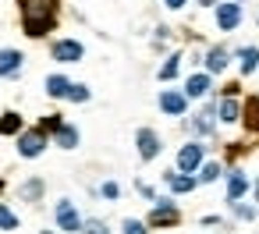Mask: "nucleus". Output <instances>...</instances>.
Instances as JSON below:
<instances>
[{
    "label": "nucleus",
    "mask_w": 259,
    "mask_h": 234,
    "mask_svg": "<svg viewBox=\"0 0 259 234\" xmlns=\"http://www.w3.org/2000/svg\"><path fill=\"white\" fill-rule=\"evenodd\" d=\"M47 142H50V135H47V131L36 124V128H29V131H22V135H18V156H25V160L43 156Z\"/></svg>",
    "instance_id": "f257e3e1"
},
{
    "label": "nucleus",
    "mask_w": 259,
    "mask_h": 234,
    "mask_svg": "<svg viewBox=\"0 0 259 234\" xmlns=\"http://www.w3.org/2000/svg\"><path fill=\"white\" fill-rule=\"evenodd\" d=\"M181 220V213H178V206L170 202V199H153V213H149V227H174Z\"/></svg>",
    "instance_id": "f03ea898"
},
{
    "label": "nucleus",
    "mask_w": 259,
    "mask_h": 234,
    "mask_svg": "<svg viewBox=\"0 0 259 234\" xmlns=\"http://www.w3.org/2000/svg\"><path fill=\"white\" fill-rule=\"evenodd\" d=\"M50 57H54L57 64H78V61L85 57V46H82L78 39H57V43L50 46Z\"/></svg>",
    "instance_id": "7ed1b4c3"
},
{
    "label": "nucleus",
    "mask_w": 259,
    "mask_h": 234,
    "mask_svg": "<svg viewBox=\"0 0 259 234\" xmlns=\"http://www.w3.org/2000/svg\"><path fill=\"white\" fill-rule=\"evenodd\" d=\"M202 156H206V146L202 142H188L178 149V170L181 174H195L202 167Z\"/></svg>",
    "instance_id": "20e7f679"
},
{
    "label": "nucleus",
    "mask_w": 259,
    "mask_h": 234,
    "mask_svg": "<svg viewBox=\"0 0 259 234\" xmlns=\"http://www.w3.org/2000/svg\"><path fill=\"white\" fill-rule=\"evenodd\" d=\"M54 213H57V227H61V230H68V234H82V223H85V220L78 216V209H75L71 199H61Z\"/></svg>",
    "instance_id": "39448f33"
},
{
    "label": "nucleus",
    "mask_w": 259,
    "mask_h": 234,
    "mask_svg": "<svg viewBox=\"0 0 259 234\" xmlns=\"http://www.w3.org/2000/svg\"><path fill=\"white\" fill-rule=\"evenodd\" d=\"M241 25V4L238 0H220L217 4V29L220 32H234Z\"/></svg>",
    "instance_id": "423d86ee"
},
{
    "label": "nucleus",
    "mask_w": 259,
    "mask_h": 234,
    "mask_svg": "<svg viewBox=\"0 0 259 234\" xmlns=\"http://www.w3.org/2000/svg\"><path fill=\"white\" fill-rule=\"evenodd\" d=\"M135 146H139V156H142L146 163L156 160L160 149H163V142H160V135H156L153 128H139V131H135Z\"/></svg>",
    "instance_id": "0eeeda50"
},
{
    "label": "nucleus",
    "mask_w": 259,
    "mask_h": 234,
    "mask_svg": "<svg viewBox=\"0 0 259 234\" xmlns=\"http://www.w3.org/2000/svg\"><path fill=\"white\" fill-rule=\"evenodd\" d=\"M160 110H163L167 117H181V114L188 110V96L178 92V89H163V92H160Z\"/></svg>",
    "instance_id": "6e6552de"
},
{
    "label": "nucleus",
    "mask_w": 259,
    "mask_h": 234,
    "mask_svg": "<svg viewBox=\"0 0 259 234\" xmlns=\"http://www.w3.org/2000/svg\"><path fill=\"white\" fill-rule=\"evenodd\" d=\"M22 54L18 50H11V46H4L0 50V78H18L22 75Z\"/></svg>",
    "instance_id": "1a4fd4ad"
},
{
    "label": "nucleus",
    "mask_w": 259,
    "mask_h": 234,
    "mask_svg": "<svg viewBox=\"0 0 259 234\" xmlns=\"http://www.w3.org/2000/svg\"><path fill=\"white\" fill-rule=\"evenodd\" d=\"M192 131H195V135H213V131H217V107H213V103L192 117Z\"/></svg>",
    "instance_id": "9d476101"
},
{
    "label": "nucleus",
    "mask_w": 259,
    "mask_h": 234,
    "mask_svg": "<svg viewBox=\"0 0 259 234\" xmlns=\"http://www.w3.org/2000/svg\"><path fill=\"white\" fill-rule=\"evenodd\" d=\"M163 181H167V188H170L174 195H185V192H192V188L199 184V177L181 174V170H167V174H163Z\"/></svg>",
    "instance_id": "9b49d317"
},
{
    "label": "nucleus",
    "mask_w": 259,
    "mask_h": 234,
    "mask_svg": "<svg viewBox=\"0 0 259 234\" xmlns=\"http://www.w3.org/2000/svg\"><path fill=\"white\" fill-rule=\"evenodd\" d=\"M252 188V181L241 174V170H231L227 174V202H241V195Z\"/></svg>",
    "instance_id": "f8f14e48"
},
{
    "label": "nucleus",
    "mask_w": 259,
    "mask_h": 234,
    "mask_svg": "<svg viewBox=\"0 0 259 234\" xmlns=\"http://www.w3.org/2000/svg\"><path fill=\"white\" fill-rule=\"evenodd\" d=\"M206 92H209V71L188 75V82H185V96H188V100H202Z\"/></svg>",
    "instance_id": "ddd939ff"
},
{
    "label": "nucleus",
    "mask_w": 259,
    "mask_h": 234,
    "mask_svg": "<svg viewBox=\"0 0 259 234\" xmlns=\"http://www.w3.org/2000/svg\"><path fill=\"white\" fill-rule=\"evenodd\" d=\"M227 64H231V54H227L224 46H209V50H206V71H209V75H220Z\"/></svg>",
    "instance_id": "4468645a"
},
{
    "label": "nucleus",
    "mask_w": 259,
    "mask_h": 234,
    "mask_svg": "<svg viewBox=\"0 0 259 234\" xmlns=\"http://www.w3.org/2000/svg\"><path fill=\"white\" fill-rule=\"evenodd\" d=\"M217 117H220L224 124H234V121H241V103H238L234 96H224V100H220V107H217Z\"/></svg>",
    "instance_id": "2eb2a0df"
},
{
    "label": "nucleus",
    "mask_w": 259,
    "mask_h": 234,
    "mask_svg": "<svg viewBox=\"0 0 259 234\" xmlns=\"http://www.w3.org/2000/svg\"><path fill=\"white\" fill-rule=\"evenodd\" d=\"M22 131H25V128H22V114H15V110H4V114H0V135H8V138L15 135V138H18Z\"/></svg>",
    "instance_id": "dca6fc26"
},
{
    "label": "nucleus",
    "mask_w": 259,
    "mask_h": 234,
    "mask_svg": "<svg viewBox=\"0 0 259 234\" xmlns=\"http://www.w3.org/2000/svg\"><path fill=\"white\" fill-rule=\"evenodd\" d=\"M78 138H82V135H78V128H75V124H61V128H57V135H54V146H61V149H75V146H78Z\"/></svg>",
    "instance_id": "f3484780"
},
{
    "label": "nucleus",
    "mask_w": 259,
    "mask_h": 234,
    "mask_svg": "<svg viewBox=\"0 0 259 234\" xmlns=\"http://www.w3.org/2000/svg\"><path fill=\"white\" fill-rule=\"evenodd\" d=\"M238 68H241V75L259 71V50H255V46H241V50H238Z\"/></svg>",
    "instance_id": "a211bd4d"
},
{
    "label": "nucleus",
    "mask_w": 259,
    "mask_h": 234,
    "mask_svg": "<svg viewBox=\"0 0 259 234\" xmlns=\"http://www.w3.org/2000/svg\"><path fill=\"white\" fill-rule=\"evenodd\" d=\"M43 85H47V96H54V100H68V89H71V82H68L64 75H50Z\"/></svg>",
    "instance_id": "6ab92c4d"
},
{
    "label": "nucleus",
    "mask_w": 259,
    "mask_h": 234,
    "mask_svg": "<svg viewBox=\"0 0 259 234\" xmlns=\"http://www.w3.org/2000/svg\"><path fill=\"white\" fill-rule=\"evenodd\" d=\"M18 195H22L25 202H39V195H43V177H29V181L18 188Z\"/></svg>",
    "instance_id": "aec40b11"
},
{
    "label": "nucleus",
    "mask_w": 259,
    "mask_h": 234,
    "mask_svg": "<svg viewBox=\"0 0 259 234\" xmlns=\"http://www.w3.org/2000/svg\"><path fill=\"white\" fill-rule=\"evenodd\" d=\"M241 114H245L248 131H255V135H259V96H252V100L245 103V110H241Z\"/></svg>",
    "instance_id": "412c9836"
},
{
    "label": "nucleus",
    "mask_w": 259,
    "mask_h": 234,
    "mask_svg": "<svg viewBox=\"0 0 259 234\" xmlns=\"http://www.w3.org/2000/svg\"><path fill=\"white\" fill-rule=\"evenodd\" d=\"M178 71H181V54H170V57L163 61V68H160V82L178 78Z\"/></svg>",
    "instance_id": "4be33fe9"
},
{
    "label": "nucleus",
    "mask_w": 259,
    "mask_h": 234,
    "mask_svg": "<svg viewBox=\"0 0 259 234\" xmlns=\"http://www.w3.org/2000/svg\"><path fill=\"white\" fill-rule=\"evenodd\" d=\"M220 174H224L220 163H202V167H199V184H213Z\"/></svg>",
    "instance_id": "5701e85b"
},
{
    "label": "nucleus",
    "mask_w": 259,
    "mask_h": 234,
    "mask_svg": "<svg viewBox=\"0 0 259 234\" xmlns=\"http://www.w3.org/2000/svg\"><path fill=\"white\" fill-rule=\"evenodd\" d=\"M89 85H82V82H71V89H68V103H89Z\"/></svg>",
    "instance_id": "b1692460"
},
{
    "label": "nucleus",
    "mask_w": 259,
    "mask_h": 234,
    "mask_svg": "<svg viewBox=\"0 0 259 234\" xmlns=\"http://www.w3.org/2000/svg\"><path fill=\"white\" fill-rule=\"evenodd\" d=\"M64 121H61V114H47L43 121H39V128L47 131V135H57V128H61Z\"/></svg>",
    "instance_id": "393cba45"
},
{
    "label": "nucleus",
    "mask_w": 259,
    "mask_h": 234,
    "mask_svg": "<svg viewBox=\"0 0 259 234\" xmlns=\"http://www.w3.org/2000/svg\"><path fill=\"white\" fill-rule=\"evenodd\" d=\"M0 227H4V230H15V227H18V216H15L4 202H0Z\"/></svg>",
    "instance_id": "a878e982"
},
{
    "label": "nucleus",
    "mask_w": 259,
    "mask_h": 234,
    "mask_svg": "<svg viewBox=\"0 0 259 234\" xmlns=\"http://www.w3.org/2000/svg\"><path fill=\"white\" fill-rule=\"evenodd\" d=\"M231 209H234V216H238V220H255V206H245V202H231Z\"/></svg>",
    "instance_id": "bb28decb"
},
{
    "label": "nucleus",
    "mask_w": 259,
    "mask_h": 234,
    "mask_svg": "<svg viewBox=\"0 0 259 234\" xmlns=\"http://www.w3.org/2000/svg\"><path fill=\"white\" fill-rule=\"evenodd\" d=\"M82 234H110V230H107L103 220H85V223H82Z\"/></svg>",
    "instance_id": "cd10ccee"
},
{
    "label": "nucleus",
    "mask_w": 259,
    "mask_h": 234,
    "mask_svg": "<svg viewBox=\"0 0 259 234\" xmlns=\"http://www.w3.org/2000/svg\"><path fill=\"white\" fill-rule=\"evenodd\" d=\"M100 195H103V199H117V195H121V184H117V181H103V184H100Z\"/></svg>",
    "instance_id": "c85d7f7f"
},
{
    "label": "nucleus",
    "mask_w": 259,
    "mask_h": 234,
    "mask_svg": "<svg viewBox=\"0 0 259 234\" xmlns=\"http://www.w3.org/2000/svg\"><path fill=\"white\" fill-rule=\"evenodd\" d=\"M146 227H149V223H142V220H124L121 230H124V234H149Z\"/></svg>",
    "instance_id": "c756f323"
},
{
    "label": "nucleus",
    "mask_w": 259,
    "mask_h": 234,
    "mask_svg": "<svg viewBox=\"0 0 259 234\" xmlns=\"http://www.w3.org/2000/svg\"><path fill=\"white\" fill-rule=\"evenodd\" d=\"M163 4H167V8H170V11H181V8H185V4H188V0H163Z\"/></svg>",
    "instance_id": "7c9ffc66"
},
{
    "label": "nucleus",
    "mask_w": 259,
    "mask_h": 234,
    "mask_svg": "<svg viewBox=\"0 0 259 234\" xmlns=\"http://www.w3.org/2000/svg\"><path fill=\"white\" fill-rule=\"evenodd\" d=\"M199 4H202V8H217V4H220V0H199Z\"/></svg>",
    "instance_id": "2f4dec72"
},
{
    "label": "nucleus",
    "mask_w": 259,
    "mask_h": 234,
    "mask_svg": "<svg viewBox=\"0 0 259 234\" xmlns=\"http://www.w3.org/2000/svg\"><path fill=\"white\" fill-rule=\"evenodd\" d=\"M255 202H259V177H255Z\"/></svg>",
    "instance_id": "473e14b6"
}]
</instances>
